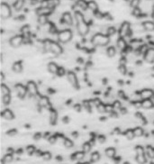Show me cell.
I'll use <instances>...</instances> for the list:
<instances>
[{
	"label": "cell",
	"instance_id": "cell-42",
	"mask_svg": "<svg viewBox=\"0 0 154 164\" xmlns=\"http://www.w3.org/2000/svg\"><path fill=\"white\" fill-rule=\"evenodd\" d=\"M68 72H66V69L63 68V67H59V69H58V72H57V75L59 77H63L65 75H67Z\"/></svg>",
	"mask_w": 154,
	"mask_h": 164
},
{
	"label": "cell",
	"instance_id": "cell-37",
	"mask_svg": "<svg viewBox=\"0 0 154 164\" xmlns=\"http://www.w3.org/2000/svg\"><path fill=\"white\" fill-rule=\"evenodd\" d=\"M91 161L92 162H97L100 160V154L98 152H94L92 154H91Z\"/></svg>",
	"mask_w": 154,
	"mask_h": 164
},
{
	"label": "cell",
	"instance_id": "cell-13",
	"mask_svg": "<svg viewBox=\"0 0 154 164\" xmlns=\"http://www.w3.org/2000/svg\"><path fill=\"white\" fill-rule=\"evenodd\" d=\"M39 106L43 108H48V109H52V106H51V102L48 97L46 96H41L39 98Z\"/></svg>",
	"mask_w": 154,
	"mask_h": 164
},
{
	"label": "cell",
	"instance_id": "cell-29",
	"mask_svg": "<svg viewBox=\"0 0 154 164\" xmlns=\"http://www.w3.org/2000/svg\"><path fill=\"white\" fill-rule=\"evenodd\" d=\"M84 157H85V152L82 151V152H76L72 155L71 159H72L73 160H78V161H79V160H83Z\"/></svg>",
	"mask_w": 154,
	"mask_h": 164
},
{
	"label": "cell",
	"instance_id": "cell-56",
	"mask_svg": "<svg viewBox=\"0 0 154 164\" xmlns=\"http://www.w3.org/2000/svg\"><path fill=\"white\" fill-rule=\"evenodd\" d=\"M120 112H121V114H126V109L122 107V108L120 109Z\"/></svg>",
	"mask_w": 154,
	"mask_h": 164
},
{
	"label": "cell",
	"instance_id": "cell-20",
	"mask_svg": "<svg viewBox=\"0 0 154 164\" xmlns=\"http://www.w3.org/2000/svg\"><path fill=\"white\" fill-rule=\"evenodd\" d=\"M12 69H13V71L15 72V73L22 72V70H23V62H22V60L15 61L12 65Z\"/></svg>",
	"mask_w": 154,
	"mask_h": 164
},
{
	"label": "cell",
	"instance_id": "cell-38",
	"mask_svg": "<svg viewBox=\"0 0 154 164\" xmlns=\"http://www.w3.org/2000/svg\"><path fill=\"white\" fill-rule=\"evenodd\" d=\"M140 4H141V0H131L130 1V7L133 9L139 7Z\"/></svg>",
	"mask_w": 154,
	"mask_h": 164
},
{
	"label": "cell",
	"instance_id": "cell-44",
	"mask_svg": "<svg viewBox=\"0 0 154 164\" xmlns=\"http://www.w3.org/2000/svg\"><path fill=\"white\" fill-rule=\"evenodd\" d=\"M97 109L99 113H105V105L103 104L102 102H100L97 106Z\"/></svg>",
	"mask_w": 154,
	"mask_h": 164
},
{
	"label": "cell",
	"instance_id": "cell-25",
	"mask_svg": "<svg viewBox=\"0 0 154 164\" xmlns=\"http://www.w3.org/2000/svg\"><path fill=\"white\" fill-rule=\"evenodd\" d=\"M154 106V103L151 99H143L142 101V107L144 109H150Z\"/></svg>",
	"mask_w": 154,
	"mask_h": 164
},
{
	"label": "cell",
	"instance_id": "cell-33",
	"mask_svg": "<svg viewBox=\"0 0 154 164\" xmlns=\"http://www.w3.org/2000/svg\"><path fill=\"white\" fill-rule=\"evenodd\" d=\"M134 133L135 137H141V136L143 135L144 131H143V129H142V127L138 126V127H135V128L134 129Z\"/></svg>",
	"mask_w": 154,
	"mask_h": 164
},
{
	"label": "cell",
	"instance_id": "cell-40",
	"mask_svg": "<svg viewBox=\"0 0 154 164\" xmlns=\"http://www.w3.org/2000/svg\"><path fill=\"white\" fill-rule=\"evenodd\" d=\"M133 15L135 17H141L142 15V9L140 7L134 8V9H133Z\"/></svg>",
	"mask_w": 154,
	"mask_h": 164
},
{
	"label": "cell",
	"instance_id": "cell-34",
	"mask_svg": "<svg viewBox=\"0 0 154 164\" xmlns=\"http://www.w3.org/2000/svg\"><path fill=\"white\" fill-rule=\"evenodd\" d=\"M63 144L66 148H72L73 147V142L69 138L63 139Z\"/></svg>",
	"mask_w": 154,
	"mask_h": 164
},
{
	"label": "cell",
	"instance_id": "cell-50",
	"mask_svg": "<svg viewBox=\"0 0 154 164\" xmlns=\"http://www.w3.org/2000/svg\"><path fill=\"white\" fill-rule=\"evenodd\" d=\"M49 142H50V144H55V143L57 142V136H56V135L50 136V137H49Z\"/></svg>",
	"mask_w": 154,
	"mask_h": 164
},
{
	"label": "cell",
	"instance_id": "cell-43",
	"mask_svg": "<svg viewBox=\"0 0 154 164\" xmlns=\"http://www.w3.org/2000/svg\"><path fill=\"white\" fill-rule=\"evenodd\" d=\"M118 70L119 72L122 74V75H125L126 72H127V69H126V66L124 64H120L119 68H118Z\"/></svg>",
	"mask_w": 154,
	"mask_h": 164
},
{
	"label": "cell",
	"instance_id": "cell-2",
	"mask_svg": "<svg viewBox=\"0 0 154 164\" xmlns=\"http://www.w3.org/2000/svg\"><path fill=\"white\" fill-rule=\"evenodd\" d=\"M72 37L73 34L70 29H64L58 32L57 34V39L61 43H68L69 42L71 41Z\"/></svg>",
	"mask_w": 154,
	"mask_h": 164
},
{
	"label": "cell",
	"instance_id": "cell-18",
	"mask_svg": "<svg viewBox=\"0 0 154 164\" xmlns=\"http://www.w3.org/2000/svg\"><path fill=\"white\" fill-rule=\"evenodd\" d=\"M1 116L6 120H13L15 118V114L9 108H7L1 112Z\"/></svg>",
	"mask_w": 154,
	"mask_h": 164
},
{
	"label": "cell",
	"instance_id": "cell-51",
	"mask_svg": "<svg viewBox=\"0 0 154 164\" xmlns=\"http://www.w3.org/2000/svg\"><path fill=\"white\" fill-rule=\"evenodd\" d=\"M7 133V135H9V136H14V135H15V134L17 133V131H16L15 129H11V130H9Z\"/></svg>",
	"mask_w": 154,
	"mask_h": 164
},
{
	"label": "cell",
	"instance_id": "cell-46",
	"mask_svg": "<svg viewBox=\"0 0 154 164\" xmlns=\"http://www.w3.org/2000/svg\"><path fill=\"white\" fill-rule=\"evenodd\" d=\"M90 103H91L90 101H84V103H83V106L85 107V109L86 111H89V112H90V109H91V104Z\"/></svg>",
	"mask_w": 154,
	"mask_h": 164
},
{
	"label": "cell",
	"instance_id": "cell-21",
	"mask_svg": "<svg viewBox=\"0 0 154 164\" xmlns=\"http://www.w3.org/2000/svg\"><path fill=\"white\" fill-rule=\"evenodd\" d=\"M87 9L90 10L93 14L97 13L98 10V5L94 0H90V1H87Z\"/></svg>",
	"mask_w": 154,
	"mask_h": 164
},
{
	"label": "cell",
	"instance_id": "cell-61",
	"mask_svg": "<svg viewBox=\"0 0 154 164\" xmlns=\"http://www.w3.org/2000/svg\"><path fill=\"white\" fill-rule=\"evenodd\" d=\"M124 164H129V163H128V162H125V163H124Z\"/></svg>",
	"mask_w": 154,
	"mask_h": 164
},
{
	"label": "cell",
	"instance_id": "cell-41",
	"mask_svg": "<svg viewBox=\"0 0 154 164\" xmlns=\"http://www.w3.org/2000/svg\"><path fill=\"white\" fill-rule=\"evenodd\" d=\"M13 159H14V157H13L12 153H7V154L5 155V157L3 159V161L6 162V163H9V162L13 161Z\"/></svg>",
	"mask_w": 154,
	"mask_h": 164
},
{
	"label": "cell",
	"instance_id": "cell-10",
	"mask_svg": "<svg viewBox=\"0 0 154 164\" xmlns=\"http://www.w3.org/2000/svg\"><path fill=\"white\" fill-rule=\"evenodd\" d=\"M15 89L17 93V96L20 98H25V97L26 96L27 92V87L25 86H24L23 84L21 83H17L15 85Z\"/></svg>",
	"mask_w": 154,
	"mask_h": 164
},
{
	"label": "cell",
	"instance_id": "cell-62",
	"mask_svg": "<svg viewBox=\"0 0 154 164\" xmlns=\"http://www.w3.org/2000/svg\"><path fill=\"white\" fill-rule=\"evenodd\" d=\"M150 164H154V163H150Z\"/></svg>",
	"mask_w": 154,
	"mask_h": 164
},
{
	"label": "cell",
	"instance_id": "cell-59",
	"mask_svg": "<svg viewBox=\"0 0 154 164\" xmlns=\"http://www.w3.org/2000/svg\"><path fill=\"white\" fill-rule=\"evenodd\" d=\"M83 164H90L89 162H85V163H83Z\"/></svg>",
	"mask_w": 154,
	"mask_h": 164
},
{
	"label": "cell",
	"instance_id": "cell-32",
	"mask_svg": "<svg viewBox=\"0 0 154 164\" xmlns=\"http://www.w3.org/2000/svg\"><path fill=\"white\" fill-rule=\"evenodd\" d=\"M124 136L128 140H133L135 137L134 133V129H128V130H126L125 133H124Z\"/></svg>",
	"mask_w": 154,
	"mask_h": 164
},
{
	"label": "cell",
	"instance_id": "cell-11",
	"mask_svg": "<svg viewBox=\"0 0 154 164\" xmlns=\"http://www.w3.org/2000/svg\"><path fill=\"white\" fill-rule=\"evenodd\" d=\"M50 52L53 53L54 55H60L63 52V48L60 46V44L57 42L52 41L51 43V48H50Z\"/></svg>",
	"mask_w": 154,
	"mask_h": 164
},
{
	"label": "cell",
	"instance_id": "cell-53",
	"mask_svg": "<svg viewBox=\"0 0 154 164\" xmlns=\"http://www.w3.org/2000/svg\"><path fill=\"white\" fill-rule=\"evenodd\" d=\"M110 114H111V116H112V117H114V118H117V117H118V114L116 113V111L112 112Z\"/></svg>",
	"mask_w": 154,
	"mask_h": 164
},
{
	"label": "cell",
	"instance_id": "cell-60",
	"mask_svg": "<svg viewBox=\"0 0 154 164\" xmlns=\"http://www.w3.org/2000/svg\"><path fill=\"white\" fill-rule=\"evenodd\" d=\"M77 164H83V163H81V162H78Z\"/></svg>",
	"mask_w": 154,
	"mask_h": 164
},
{
	"label": "cell",
	"instance_id": "cell-23",
	"mask_svg": "<svg viewBox=\"0 0 154 164\" xmlns=\"http://www.w3.org/2000/svg\"><path fill=\"white\" fill-rule=\"evenodd\" d=\"M142 26L145 31L152 32L154 31V22L152 21H145L142 23Z\"/></svg>",
	"mask_w": 154,
	"mask_h": 164
},
{
	"label": "cell",
	"instance_id": "cell-22",
	"mask_svg": "<svg viewBox=\"0 0 154 164\" xmlns=\"http://www.w3.org/2000/svg\"><path fill=\"white\" fill-rule=\"evenodd\" d=\"M47 68H48V70H49L50 73H52V74H53V75L57 74L58 69H59V66H58L55 62H52H52L48 63Z\"/></svg>",
	"mask_w": 154,
	"mask_h": 164
},
{
	"label": "cell",
	"instance_id": "cell-24",
	"mask_svg": "<svg viewBox=\"0 0 154 164\" xmlns=\"http://www.w3.org/2000/svg\"><path fill=\"white\" fill-rule=\"evenodd\" d=\"M25 4V0H15V1L14 2L13 6H14V9L15 11H20L22 8L24 7Z\"/></svg>",
	"mask_w": 154,
	"mask_h": 164
},
{
	"label": "cell",
	"instance_id": "cell-48",
	"mask_svg": "<svg viewBox=\"0 0 154 164\" xmlns=\"http://www.w3.org/2000/svg\"><path fill=\"white\" fill-rule=\"evenodd\" d=\"M113 106H114V108H115V109H117V110H120V109L123 107V106H122L121 102H120V101H118V100H116V101L114 102Z\"/></svg>",
	"mask_w": 154,
	"mask_h": 164
},
{
	"label": "cell",
	"instance_id": "cell-31",
	"mask_svg": "<svg viewBox=\"0 0 154 164\" xmlns=\"http://www.w3.org/2000/svg\"><path fill=\"white\" fill-rule=\"evenodd\" d=\"M116 151L115 148L113 147H109L105 150V155L108 157V158H114L116 156Z\"/></svg>",
	"mask_w": 154,
	"mask_h": 164
},
{
	"label": "cell",
	"instance_id": "cell-54",
	"mask_svg": "<svg viewBox=\"0 0 154 164\" xmlns=\"http://www.w3.org/2000/svg\"><path fill=\"white\" fill-rule=\"evenodd\" d=\"M41 134L40 133H37L36 134H34V139L35 140H39L41 138Z\"/></svg>",
	"mask_w": 154,
	"mask_h": 164
},
{
	"label": "cell",
	"instance_id": "cell-55",
	"mask_svg": "<svg viewBox=\"0 0 154 164\" xmlns=\"http://www.w3.org/2000/svg\"><path fill=\"white\" fill-rule=\"evenodd\" d=\"M75 109H76V111H80V109H81V106H79L78 104H77V105L75 106Z\"/></svg>",
	"mask_w": 154,
	"mask_h": 164
},
{
	"label": "cell",
	"instance_id": "cell-36",
	"mask_svg": "<svg viewBox=\"0 0 154 164\" xmlns=\"http://www.w3.org/2000/svg\"><path fill=\"white\" fill-rule=\"evenodd\" d=\"M91 144L90 143H89V142H86V143H85L84 144H83V146H82V149H83V152H85V153H87V152H90V150H91Z\"/></svg>",
	"mask_w": 154,
	"mask_h": 164
},
{
	"label": "cell",
	"instance_id": "cell-30",
	"mask_svg": "<svg viewBox=\"0 0 154 164\" xmlns=\"http://www.w3.org/2000/svg\"><path fill=\"white\" fill-rule=\"evenodd\" d=\"M76 6L82 10H87V1L86 0H78Z\"/></svg>",
	"mask_w": 154,
	"mask_h": 164
},
{
	"label": "cell",
	"instance_id": "cell-45",
	"mask_svg": "<svg viewBox=\"0 0 154 164\" xmlns=\"http://www.w3.org/2000/svg\"><path fill=\"white\" fill-rule=\"evenodd\" d=\"M41 157H42V159L44 160H50L52 159V154L49 152H42Z\"/></svg>",
	"mask_w": 154,
	"mask_h": 164
},
{
	"label": "cell",
	"instance_id": "cell-52",
	"mask_svg": "<svg viewBox=\"0 0 154 164\" xmlns=\"http://www.w3.org/2000/svg\"><path fill=\"white\" fill-rule=\"evenodd\" d=\"M97 140H98V142H99L100 144H104V143L105 142V137L104 135H99V136L97 137Z\"/></svg>",
	"mask_w": 154,
	"mask_h": 164
},
{
	"label": "cell",
	"instance_id": "cell-57",
	"mask_svg": "<svg viewBox=\"0 0 154 164\" xmlns=\"http://www.w3.org/2000/svg\"><path fill=\"white\" fill-rule=\"evenodd\" d=\"M151 17L154 20V6L152 7V11H151Z\"/></svg>",
	"mask_w": 154,
	"mask_h": 164
},
{
	"label": "cell",
	"instance_id": "cell-47",
	"mask_svg": "<svg viewBox=\"0 0 154 164\" xmlns=\"http://www.w3.org/2000/svg\"><path fill=\"white\" fill-rule=\"evenodd\" d=\"M115 111V108L113 106V105H110V104H107L105 105V112L109 113V114H111L112 112Z\"/></svg>",
	"mask_w": 154,
	"mask_h": 164
},
{
	"label": "cell",
	"instance_id": "cell-19",
	"mask_svg": "<svg viewBox=\"0 0 154 164\" xmlns=\"http://www.w3.org/2000/svg\"><path fill=\"white\" fill-rule=\"evenodd\" d=\"M116 47L120 50V51H124L127 48V43L124 38L123 37H119L116 41Z\"/></svg>",
	"mask_w": 154,
	"mask_h": 164
},
{
	"label": "cell",
	"instance_id": "cell-49",
	"mask_svg": "<svg viewBox=\"0 0 154 164\" xmlns=\"http://www.w3.org/2000/svg\"><path fill=\"white\" fill-rule=\"evenodd\" d=\"M26 152L31 155V154H33V153L36 152V150H35V147H34V146L30 145V146H27V148H26Z\"/></svg>",
	"mask_w": 154,
	"mask_h": 164
},
{
	"label": "cell",
	"instance_id": "cell-4",
	"mask_svg": "<svg viewBox=\"0 0 154 164\" xmlns=\"http://www.w3.org/2000/svg\"><path fill=\"white\" fill-rule=\"evenodd\" d=\"M23 43H25V37L23 34H15L9 40V44L13 48H18Z\"/></svg>",
	"mask_w": 154,
	"mask_h": 164
},
{
	"label": "cell",
	"instance_id": "cell-12",
	"mask_svg": "<svg viewBox=\"0 0 154 164\" xmlns=\"http://www.w3.org/2000/svg\"><path fill=\"white\" fill-rule=\"evenodd\" d=\"M73 16L70 12H64L61 15V22L67 26H72L73 25Z\"/></svg>",
	"mask_w": 154,
	"mask_h": 164
},
{
	"label": "cell",
	"instance_id": "cell-17",
	"mask_svg": "<svg viewBox=\"0 0 154 164\" xmlns=\"http://www.w3.org/2000/svg\"><path fill=\"white\" fill-rule=\"evenodd\" d=\"M53 10H52L51 8L47 7H40L39 8L36 9V15L38 16L40 15H50L52 13Z\"/></svg>",
	"mask_w": 154,
	"mask_h": 164
},
{
	"label": "cell",
	"instance_id": "cell-8",
	"mask_svg": "<svg viewBox=\"0 0 154 164\" xmlns=\"http://www.w3.org/2000/svg\"><path fill=\"white\" fill-rule=\"evenodd\" d=\"M26 87H27V92H28V94L31 97L38 96V94H39L38 86H37V84L34 81H33V80L28 81V83L26 85Z\"/></svg>",
	"mask_w": 154,
	"mask_h": 164
},
{
	"label": "cell",
	"instance_id": "cell-35",
	"mask_svg": "<svg viewBox=\"0 0 154 164\" xmlns=\"http://www.w3.org/2000/svg\"><path fill=\"white\" fill-rule=\"evenodd\" d=\"M116 33V29L115 27H113V26H109V27H107V29H106V34H105L108 35L109 37H111V36L115 35Z\"/></svg>",
	"mask_w": 154,
	"mask_h": 164
},
{
	"label": "cell",
	"instance_id": "cell-16",
	"mask_svg": "<svg viewBox=\"0 0 154 164\" xmlns=\"http://www.w3.org/2000/svg\"><path fill=\"white\" fill-rule=\"evenodd\" d=\"M49 122L52 125H55L58 122V113L55 109H50L49 113Z\"/></svg>",
	"mask_w": 154,
	"mask_h": 164
},
{
	"label": "cell",
	"instance_id": "cell-5",
	"mask_svg": "<svg viewBox=\"0 0 154 164\" xmlns=\"http://www.w3.org/2000/svg\"><path fill=\"white\" fill-rule=\"evenodd\" d=\"M0 15H1L2 19H8L12 15V9L10 6L6 3L2 2L1 6H0Z\"/></svg>",
	"mask_w": 154,
	"mask_h": 164
},
{
	"label": "cell",
	"instance_id": "cell-3",
	"mask_svg": "<svg viewBox=\"0 0 154 164\" xmlns=\"http://www.w3.org/2000/svg\"><path fill=\"white\" fill-rule=\"evenodd\" d=\"M76 26H77V31H78L79 35L86 36L87 34L89 33L90 27H89V25L87 23V22L86 20L76 23Z\"/></svg>",
	"mask_w": 154,
	"mask_h": 164
},
{
	"label": "cell",
	"instance_id": "cell-28",
	"mask_svg": "<svg viewBox=\"0 0 154 164\" xmlns=\"http://www.w3.org/2000/svg\"><path fill=\"white\" fill-rule=\"evenodd\" d=\"M105 52H106V55H107L109 58H113V57H115L116 54V49L115 48L114 46H109V47H107V49H106Z\"/></svg>",
	"mask_w": 154,
	"mask_h": 164
},
{
	"label": "cell",
	"instance_id": "cell-6",
	"mask_svg": "<svg viewBox=\"0 0 154 164\" xmlns=\"http://www.w3.org/2000/svg\"><path fill=\"white\" fill-rule=\"evenodd\" d=\"M131 25L129 22H123L122 25L119 28V31H118V34H119V37H126V36H129L131 34Z\"/></svg>",
	"mask_w": 154,
	"mask_h": 164
},
{
	"label": "cell",
	"instance_id": "cell-14",
	"mask_svg": "<svg viewBox=\"0 0 154 164\" xmlns=\"http://www.w3.org/2000/svg\"><path fill=\"white\" fill-rule=\"evenodd\" d=\"M140 97L142 99H151L154 97V91L150 88H145L142 89L140 92Z\"/></svg>",
	"mask_w": 154,
	"mask_h": 164
},
{
	"label": "cell",
	"instance_id": "cell-58",
	"mask_svg": "<svg viewBox=\"0 0 154 164\" xmlns=\"http://www.w3.org/2000/svg\"><path fill=\"white\" fill-rule=\"evenodd\" d=\"M3 79H4V74L1 73V81H3Z\"/></svg>",
	"mask_w": 154,
	"mask_h": 164
},
{
	"label": "cell",
	"instance_id": "cell-39",
	"mask_svg": "<svg viewBox=\"0 0 154 164\" xmlns=\"http://www.w3.org/2000/svg\"><path fill=\"white\" fill-rule=\"evenodd\" d=\"M11 102V96L7 95V96H3L2 97V103L5 106H8Z\"/></svg>",
	"mask_w": 154,
	"mask_h": 164
},
{
	"label": "cell",
	"instance_id": "cell-26",
	"mask_svg": "<svg viewBox=\"0 0 154 164\" xmlns=\"http://www.w3.org/2000/svg\"><path fill=\"white\" fill-rule=\"evenodd\" d=\"M0 93H1V97L3 96H7V95H10L11 94V91L9 89V87L5 85V84H1V86H0Z\"/></svg>",
	"mask_w": 154,
	"mask_h": 164
},
{
	"label": "cell",
	"instance_id": "cell-1",
	"mask_svg": "<svg viewBox=\"0 0 154 164\" xmlns=\"http://www.w3.org/2000/svg\"><path fill=\"white\" fill-rule=\"evenodd\" d=\"M92 43L95 46H100V47H104L106 46L109 42H110V37L105 34L102 33H97L93 35L92 40H91Z\"/></svg>",
	"mask_w": 154,
	"mask_h": 164
},
{
	"label": "cell",
	"instance_id": "cell-27",
	"mask_svg": "<svg viewBox=\"0 0 154 164\" xmlns=\"http://www.w3.org/2000/svg\"><path fill=\"white\" fill-rule=\"evenodd\" d=\"M38 23H39V25H41L42 26L48 25L49 23L48 15H40V16H38Z\"/></svg>",
	"mask_w": 154,
	"mask_h": 164
},
{
	"label": "cell",
	"instance_id": "cell-9",
	"mask_svg": "<svg viewBox=\"0 0 154 164\" xmlns=\"http://www.w3.org/2000/svg\"><path fill=\"white\" fill-rule=\"evenodd\" d=\"M67 79L70 82V84L75 88V89H78L79 88V83H78V79L77 78V75L73 72V71H68L67 73Z\"/></svg>",
	"mask_w": 154,
	"mask_h": 164
},
{
	"label": "cell",
	"instance_id": "cell-7",
	"mask_svg": "<svg viewBox=\"0 0 154 164\" xmlns=\"http://www.w3.org/2000/svg\"><path fill=\"white\" fill-rule=\"evenodd\" d=\"M135 151H136V158H135L136 161L139 164H145L147 159H146L144 149L142 146H137L135 148Z\"/></svg>",
	"mask_w": 154,
	"mask_h": 164
},
{
	"label": "cell",
	"instance_id": "cell-15",
	"mask_svg": "<svg viewBox=\"0 0 154 164\" xmlns=\"http://www.w3.org/2000/svg\"><path fill=\"white\" fill-rule=\"evenodd\" d=\"M143 59L146 62H153L154 61V48H149L147 52L143 54Z\"/></svg>",
	"mask_w": 154,
	"mask_h": 164
}]
</instances>
